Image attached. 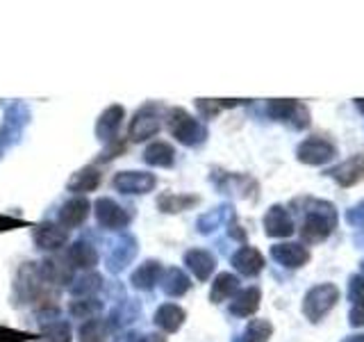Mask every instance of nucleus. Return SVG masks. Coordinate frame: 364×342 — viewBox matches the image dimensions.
<instances>
[{"mask_svg":"<svg viewBox=\"0 0 364 342\" xmlns=\"http://www.w3.org/2000/svg\"><path fill=\"white\" fill-rule=\"evenodd\" d=\"M296 205H303L301 237L305 242H321L337 228V208L323 199H299Z\"/></svg>","mask_w":364,"mask_h":342,"instance_id":"1","label":"nucleus"},{"mask_svg":"<svg viewBox=\"0 0 364 342\" xmlns=\"http://www.w3.org/2000/svg\"><path fill=\"white\" fill-rule=\"evenodd\" d=\"M166 128L168 133L176 137V142H180L182 146H200L208 142V125H205L200 119L191 117V114L185 108H171L166 110Z\"/></svg>","mask_w":364,"mask_h":342,"instance_id":"2","label":"nucleus"},{"mask_svg":"<svg viewBox=\"0 0 364 342\" xmlns=\"http://www.w3.org/2000/svg\"><path fill=\"white\" fill-rule=\"evenodd\" d=\"M337 301H339V288L335 283L314 285L303 296V315L312 324H318L337 306Z\"/></svg>","mask_w":364,"mask_h":342,"instance_id":"3","label":"nucleus"},{"mask_svg":"<svg viewBox=\"0 0 364 342\" xmlns=\"http://www.w3.org/2000/svg\"><path fill=\"white\" fill-rule=\"evenodd\" d=\"M162 130V105L155 100H148L134 112V117L128 123L130 142H146Z\"/></svg>","mask_w":364,"mask_h":342,"instance_id":"4","label":"nucleus"},{"mask_svg":"<svg viewBox=\"0 0 364 342\" xmlns=\"http://www.w3.org/2000/svg\"><path fill=\"white\" fill-rule=\"evenodd\" d=\"M269 119L291 125L294 130H303L310 125V110L296 98H273L267 103Z\"/></svg>","mask_w":364,"mask_h":342,"instance_id":"5","label":"nucleus"},{"mask_svg":"<svg viewBox=\"0 0 364 342\" xmlns=\"http://www.w3.org/2000/svg\"><path fill=\"white\" fill-rule=\"evenodd\" d=\"M50 285L41 279L37 262H23V267L16 274V283H14V292L18 301H39L46 296Z\"/></svg>","mask_w":364,"mask_h":342,"instance_id":"6","label":"nucleus"},{"mask_svg":"<svg viewBox=\"0 0 364 342\" xmlns=\"http://www.w3.org/2000/svg\"><path fill=\"white\" fill-rule=\"evenodd\" d=\"M91 208H94L98 226L105 228V231H123V228H128L132 222V212L109 197L96 199V203L91 205Z\"/></svg>","mask_w":364,"mask_h":342,"instance_id":"7","label":"nucleus"},{"mask_svg":"<svg viewBox=\"0 0 364 342\" xmlns=\"http://www.w3.org/2000/svg\"><path fill=\"white\" fill-rule=\"evenodd\" d=\"M28 121H30V110L26 103H21V100L11 103L5 112V121L0 125V155H3V151L9 144L18 142V137L23 135V128L28 125Z\"/></svg>","mask_w":364,"mask_h":342,"instance_id":"8","label":"nucleus"},{"mask_svg":"<svg viewBox=\"0 0 364 342\" xmlns=\"http://www.w3.org/2000/svg\"><path fill=\"white\" fill-rule=\"evenodd\" d=\"M337 155V146L333 142L323 140V137H307L299 146H296V157L303 165L310 167H321L328 165L330 160H335Z\"/></svg>","mask_w":364,"mask_h":342,"instance_id":"9","label":"nucleus"},{"mask_svg":"<svg viewBox=\"0 0 364 342\" xmlns=\"http://www.w3.org/2000/svg\"><path fill=\"white\" fill-rule=\"evenodd\" d=\"M112 187L121 194H148L157 187V176L151 171H119L112 180Z\"/></svg>","mask_w":364,"mask_h":342,"instance_id":"10","label":"nucleus"},{"mask_svg":"<svg viewBox=\"0 0 364 342\" xmlns=\"http://www.w3.org/2000/svg\"><path fill=\"white\" fill-rule=\"evenodd\" d=\"M210 180L216 185V190L223 194H235V197L248 199V194H253L257 190V182L246 176V174H230V171L214 169Z\"/></svg>","mask_w":364,"mask_h":342,"instance_id":"11","label":"nucleus"},{"mask_svg":"<svg viewBox=\"0 0 364 342\" xmlns=\"http://www.w3.org/2000/svg\"><path fill=\"white\" fill-rule=\"evenodd\" d=\"M32 239L41 251H60L68 242V231L57 222H41L32 228Z\"/></svg>","mask_w":364,"mask_h":342,"instance_id":"12","label":"nucleus"},{"mask_svg":"<svg viewBox=\"0 0 364 342\" xmlns=\"http://www.w3.org/2000/svg\"><path fill=\"white\" fill-rule=\"evenodd\" d=\"M271 258L287 269H299V267L307 265L310 251H307V247L303 242H280V244L271 247Z\"/></svg>","mask_w":364,"mask_h":342,"instance_id":"13","label":"nucleus"},{"mask_svg":"<svg viewBox=\"0 0 364 342\" xmlns=\"http://www.w3.org/2000/svg\"><path fill=\"white\" fill-rule=\"evenodd\" d=\"M123 119H125V108L119 105V103H114V105L105 108L100 112L98 121H96V137L102 144L114 142L119 137Z\"/></svg>","mask_w":364,"mask_h":342,"instance_id":"14","label":"nucleus"},{"mask_svg":"<svg viewBox=\"0 0 364 342\" xmlns=\"http://www.w3.org/2000/svg\"><path fill=\"white\" fill-rule=\"evenodd\" d=\"M326 176L333 178L337 185L350 187L364 178V155H350L344 162H339L335 167L326 169Z\"/></svg>","mask_w":364,"mask_h":342,"instance_id":"15","label":"nucleus"},{"mask_svg":"<svg viewBox=\"0 0 364 342\" xmlns=\"http://www.w3.org/2000/svg\"><path fill=\"white\" fill-rule=\"evenodd\" d=\"M89 212H91L89 199L87 197H73L66 203H62L60 214H57V224L64 226L66 231H71V228L82 226L89 219Z\"/></svg>","mask_w":364,"mask_h":342,"instance_id":"16","label":"nucleus"},{"mask_svg":"<svg viewBox=\"0 0 364 342\" xmlns=\"http://www.w3.org/2000/svg\"><path fill=\"white\" fill-rule=\"evenodd\" d=\"M262 224H264V233L269 237H289L296 231L289 210L280 203L271 205L264 214V219H262Z\"/></svg>","mask_w":364,"mask_h":342,"instance_id":"17","label":"nucleus"},{"mask_svg":"<svg viewBox=\"0 0 364 342\" xmlns=\"http://www.w3.org/2000/svg\"><path fill=\"white\" fill-rule=\"evenodd\" d=\"M41 279L48 285H66L73 283V267L68 265V260L60 258V256H50L43 258L41 262H37Z\"/></svg>","mask_w":364,"mask_h":342,"instance_id":"18","label":"nucleus"},{"mask_svg":"<svg viewBox=\"0 0 364 342\" xmlns=\"http://www.w3.org/2000/svg\"><path fill=\"white\" fill-rule=\"evenodd\" d=\"M162 274H164L162 262L155 260V258H148L130 274V285L134 290L148 292V290H153L159 281H162Z\"/></svg>","mask_w":364,"mask_h":342,"instance_id":"19","label":"nucleus"},{"mask_svg":"<svg viewBox=\"0 0 364 342\" xmlns=\"http://www.w3.org/2000/svg\"><path fill=\"white\" fill-rule=\"evenodd\" d=\"M187 319V311L178 304H162L155 311L153 315V322L155 326L162 331V333H178V331L182 328V324H185Z\"/></svg>","mask_w":364,"mask_h":342,"instance_id":"20","label":"nucleus"},{"mask_svg":"<svg viewBox=\"0 0 364 342\" xmlns=\"http://www.w3.org/2000/svg\"><path fill=\"white\" fill-rule=\"evenodd\" d=\"M185 265L198 281H210V276L216 269V258L208 249H189L185 251Z\"/></svg>","mask_w":364,"mask_h":342,"instance_id":"21","label":"nucleus"},{"mask_svg":"<svg viewBox=\"0 0 364 342\" xmlns=\"http://www.w3.org/2000/svg\"><path fill=\"white\" fill-rule=\"evenodd\" d=\"M66 260L73 269L75 267L77 269H94L100 262V254L94 244L87 242V239H75L66 251Z\"/></svg>","mask_w":364,"mask_h":342,"instance_id":"22","label":"nucleus"},{"mask_svg":"<svg viewBox=\"0 0 364 342\" xmlns=\"http://www.w3.org/2000/svg\"><path fill=\"white\" fill-rule=\"evenodd\" d=\"M232 267L242 274V276H257V274L264 269V256L259 254V251L255 247H242V249H237L232 258Z\"/></svg>","mask_w":364,"mask_h":342,"instance_id":"23","label":"nucleus"},{"mask_svg":"<svg viewBox=\"0 0 364 342\" xmlns=\"http://www.w3.org/2000/svg\"><path fill=\"white\" fill-rule=\"evenodd\" d=\"M259 301H262V290L257 285H250V288L239 290L232 296L228 311H230V315H235V317H250L259 311Z\"/></svg>","mask_w":364,"mask_h":342,"instance_id":"24","label":"nucleus"},{"mask_svg":"<svg viewBox=\"0 0 364 342\" xmlns=\"http://www.w3.org/2000/svg\"><path fill=\"white\" fill-rule=\"evenodd\" d=\"M102 182V174L96 165H87L82 169H77L75 174L66 180V190L73 192V194H89V192H96Z\"/></svg>","mask_w":364,"mask_h":342,"instance_id":"25","label":"nucleus"},{"mask_svg":"<svg viewBox=\"0 0 364 342\" xmlns=\"http://www.w3.org/2000/svg\"><path fill=\"white\" fill-rule=\"evenodd\" d=\"M136 256V239L132 235H121V239L112 247L107 256V265L112 271H123Z\"/></svg>","mask_w":364,"mask_h":342,"instance_id":"26","label":"nucleus"},{"mask_svg":"<svg viewBox=\"0 0 364 342\" xmlns=\"http://www.w3.org/2000/svg\"><path fill=\"white\" fill-rule=\"evenodd\" d=\"M144 162L148 167H157V169H171L176 165V148L168 142L155 140L144 148Z\"/></svg>","mask_w":364,"mask_h":342,"instance_id":"27","label":"nucleus"},{"mask_svg":"<svg viewBox=\"0 0 364 342\" xmlns=\"http://www.w3.org/2000/svg\"><path fill=\"white\" fill-rule=\"evenodd\" d=\"M200 203L198 194H180V192H164L157 197V210L164 212V214H178V212H185L193 205Z\"/></svg>","mask_w":364,"mask_h":342,"instance_id":"28","label":"nucleus"},{"mask_svg":"<svg viewBox=\"0 0 364 342\" xmlns=\"http://www.w3.org/2000/svg\"><path fill=\"white\" fill-rule=\"evenodd\" d=\"M232 219H235L232 205L223 203V205H219V208H214V210H210V212L200 214V217H198V222H196V228H198V233L210 235V233H214L219 226L230 224Z\"/></svg>","mask_w":364,"mask_h":342,"instance_id":"29","label":"nucleus"},{"mask_svg":"<svg viewBox=\"0 0 364 342\" xmlns=\"http://www.w3.org/2000/svg\"><path fill=\"white\" fill-rule=\"evenodd\" d=\"M159 283H162L164 294L176 296V299H178V296H182V294H187L189 288H191V279L180 267H168V269H164L162 281H159Z\"/></svg>","mask_w":364,"mask_h":342,"instance_id":"30","label":"nucleus"},{"mask_svg":"<svg viewBox=\"0 0 364 342\" xmlns=\"http://www.w3.org/2000/svg\"><path fill=\"white\" fill-rule=\"evenodd\" d=\"M237 292H239V279L230 271H221L212 283L210 301L212 304H223L225 299H232Z\"/></svg>","mask_w":364,"mask_h":342,"instance_id":"31","label":"nucleus"},{"mask_svg":"<svg viewBox=\"0 0 364 342\" xmlns=\"http://www.w3.org/2000/svg\"><path fill=\"white\" fill-rule=\"evenodd\" d=\"M34 342H73L71 333V324L66 319H53V322H46Z\"/></svg>","mask_w":364,"mask_h":342,"instance_id":"32","label":"nucleus"},{"mask_svg":"<svg viewBox=\"0 0 364 342\" xmlns=\"http://www.w3.org/2000/svg\"><path fill=\"white\" fill-rule=\"evenodd\" d=\"M100 288H102V276L96 271H89L85 276L73 279V283L68 285V292H71L75 299H91Z\"/></svg>","mask_w":364,"mask_h":342,"instance_id":"33","label":"nucleus"},{"mask_svg":"<svg viewBox=\"0 0 364 342\" xmlns=\"http://www.w3.org/2000/svg\"><path fill=\"white\" fill-rule=\"evenodd\" d=\"M112 324H109V319H87V322L77 328V338L80 342H102L109 333H112Z\"/></svg>","mask_w":364,"mask_h":342,"instance_id":"34","label":"nucleus"},{"mask_svg":"<svg viewBox=\"0 0 364 342\" xmlns=\"http://www.w3.org/2000/svg\"><path fill=\"white\" fill-rule=\"evenodd\" d=\"M273 336V324L269 319H250L246 328L232 342H269Z\"/></svg>","mask_w":364,"mask_h":342,"instance_id":"35","label":"nucleus"},{"mask_svg":"<svg viewBox=\"0 0 364 342\" xmlns=\"http://www.w3.org/2000/svg\"><path fill=\"white\" fill-rule=\"evenodd\" d=\"M246 98H196V108L200 112L203 119H214L216 114L225 108H237V105H244Z\"/></svg>","mask_w":364,"mask_h":342,"instance_id":"36","label":"nucleus"},{"mask_svg":"<svg viewBox=\"0 0 364 342\" xmlns=\"http://www.w3.org/2000/svg\"><path fill=\"white\" fill-rule=\"evenodd\" d=\"M102 311V301H98L96 296H91V299H73L68 304V315L75 317V319H94L98 313Z\"/></svg>","mask_w":364,"mask_h":342,"instance_id":"37","label":"nucleus"},{"mask_svg":"<svg viewBox=\"0 0 364 342\" xmlns=\"http://www.w3.org/2000/svg\"><path fill=\"white\" fill-rule=\"evenodd\" d=\"M34 340H37V333L0 324V342H34Z\"/></svg>","mask_w":364,"mask_h":342,"instance_id":"38","label":"nucleus"},{"mask_svg":"<svg viewBox=\"0 0 364 342\" xmlns=\"http://www.w3.org/2000/svg\"><path fill=\"white\" fill-rule=\"evenodd\" d=\"M348 299L353 301V306L364 304V276L362 274H355L348 281Z\"/></svg>","mask_w":364,"mask_h":342,"instance_id":"39","label":"nucleus"},{"mask_svg":"<svg viewBox=\"0 0 364 342\" xmlns=\"http://www.w3.org/2000/svg\"><path fill=\"white\" fill-rule=\"evenodd\" d=\"M125 148H128V144L121 142V140H114V142L105 144V151H100L98 162H112L114 157H119L121 153H125Z\"/></svg>","mask_w":364,"mask_h":342,"instance_id":"40","label":"nucleus"},{"mask_svg":"<svg viewBox=\"0 0 364 342\" xmlns=\"http://www.w3.org/2000/svg\"><path fill=\"white\" fill-rule=\"evenodd\" d=\"M346 222L355 228H364V201L355 203L353 208L346 210Z\"/></svg>","mask_w":364,"mask_h":342,"instance_id":"41","label":"nucleus"},{"mask_svg":"<svg viewBox=\"0 0 364 342\" xmlns=\"http://www.w3.org/2000/svg\"><path fill=\"white\" fill-rule=\"evenodd\" d=\"M23 226H28L26 219H21V217H9V214L0 212V233L16 231V228H23Z\"/></svg>","mask_w":364,"mask_h":342,"instance_id":"42","label":"nucleus"},{"mask_svg":"<svg viewBox=\"0 0 364 342\" xmlns=\"http://www.w3.org/2000/svg\"><path fill=\"white\" fill-rule=\"evenodd\" d=\"M348 322H350V326H355V328H362V326H364V304L353 306V308H350V313H348Z\"/></svg>","mask_w":364,"mask_h":342,"instance_id":"43","label":"nucleus"},{"mask_svg":"<svg viewBox=\"0 0 364 342\" xmlns=\"http://www.w3.org/2000/svg\"><path fill=\"white\" fill-rule=\"evenodd\" d=\"M139 342H168L164 333H157V331H153V333H144Z\"/></svg>","mask_w":364,"mask_h":342,"instance_id":"44","label":"nucleus"},{"mask_svg":"<svg viewBox=\"0 0 364 342\" xmlns=\"http://www.w3.org/2000/svg\"><path fill=\"white\" fill-rule=\"evenodd\" d=\"M139 340H141V333H136V331H128V333L117 338V342H139Z\"/></svg>","mask_w":364,"mask_h":342,"instance_id":"45","label":"nucleus"},{"mask_svg":"<svg viewBox=\"0 0 364 342\" xmlns=\"http://www.w3.org/2000/svg\"><path fill=\"white\" fill-rule=\"evenodd\" d=\"M341 342H364V333H355V336H348V338H344Z\"/></svg>","mask_w":364,"mask_h":342,"instance_id":"46","label":"nucleus"},{"mask_svg":"<svg viewBox=\"0 0 364 342\" xmlns=\"http://www.w3.org/2000/svg\"><path fill=\"white\" fill-rule=\"evenodd\" d=\"M355 244H358L360 249H364V231L355 233Z\"/></svg>","mask_w":364,"mask_h":342,"instance_id":"47","label":"nucleus"},{"mask_svg":"<svg viewBox=\"0 0 364 342\" xmlns=\"http://www.w3.org/2000/svg\"><path fill=\"white\" fill-rule=\"evenodd\" d=\"M355 105H358L360 112H364V98H355Z\"/></svg>","mask_w":364,"mask_h":342,"instance_id":"48","label":"nucleus"},{"mask_svg":"<svg viewBox=\"0 0 364 342\" xmlns=\"http://www.w3.org/2000/svg\"><path fill=\"white\" fill-rule=\"evenodd\" d=\"M362 276H364V260H362Z\"/></svg>","mask_w":364,"mask_h":342,"instance_id":"49","label":"nucleus"}]
</instances>
